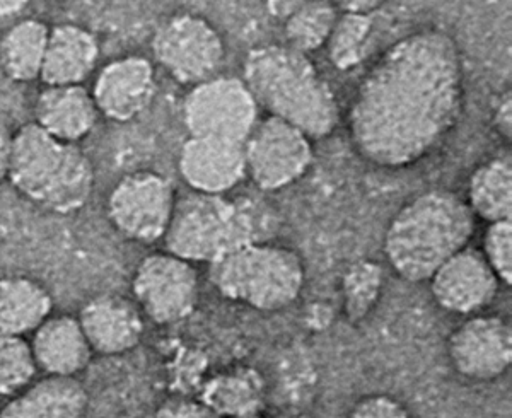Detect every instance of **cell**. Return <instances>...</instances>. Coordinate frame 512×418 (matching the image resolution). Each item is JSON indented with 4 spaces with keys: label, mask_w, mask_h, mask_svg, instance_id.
<instances>
[{
    "label": "cell",
    "mask_w": 512,
    "mask_h": 418,
    "mask_svg": "<svg viewBox=\"0 0 512 418\" xmlns=\"http://www.w3.org/2000/svg\"><path fill=\"white\" fill-rule=\"evenodd\" d=\"M460 50L441 30L396 41L362 79L350 106L355 149L381 168L419 163L443 144L465 106Z\"/></svg>",
    "instance_id": "1"
},
{
    "label": "cell",
    "mask_w": 512,
    "mask_h": 418,
    "mask_svg": "<svg viewBox=\"0 0 512 418\" xmlns=\"http://www.w3.org/2000/svg\"><path fill=\"white\" fill-rule=\"evenodd\" d=\"M243 82L256 101L299 128L309 139L332 134L340 120L337 98L308 55L287 45H267L248 53Z\"/></svg>",
    "instance_id": "2"
},
{
    "label": "cell",
    "mask_w": 512,
    "mask_h": 418,
    "mask_svg": "<svg viewBox=\"0 0 512 418\" xmlns=\"http://www.w3.org/2000/svg\"><path fill=\"white\" fill-rule=\"evenodd\" d=\"M473 231L475 214L465 200L446 190H432L393 217L384 236V253L402 279L424 282L466 248Z\"/></svg>",
    "instance_id": "3"
},
{
    "label": "cell",
    "mask_w": 512,
    "mask_h": 418,
    "mask_svg": "<svg viewBox=\"0 0 512 418\" xmlns=\"http://www.w3.org/2000/svg\"><path fill=\"white\" fill-rule=\"evenodd\" d=\"M7 180L41 209L74 214L93 195L94 168L81 147L53 139L33 122L14 134Z\"/></svg>",
    "instance_id": "4"
},
{
    "label": "cell",
    "mask_w": 512,
    "mask_h": 418,
    "mask_svg": "<svg viewBox=\"0 0 512 418\" xmlns=\"http://www.w3.org/2000/svg\"><path fill=\"white\" fill-rule=\"evenodd\" d=\"M209 277L226 299L258 311H279L303 291L304 265L291 248L255 241L210 262Z\"/></svg>",
    "instance_id": "5"
},
{
    "label": "cell",
    "mask_w": 512,
    "mask_h": 418,
    "mask_svg": "<svg viewBox=\"0 0 512 418\" xmlns=\"http://www.w3.org/2000/svg\"><path fill=\"white\" fill-rule=\"evenodd\" d=\"M246 205L224 195L192 192L176 198L163 241L166 251L187 262H214L227 251L255 243Z\"/></svg>",
    "instance_id": "6"
},
{
    "label": "cell",
    "mask_w": 512,
    "mask_h": 418,
    "mask_svg": "<svg viewBox=\"0 0 512 418\" xmlns=\"http://www.w3.org/2000/svg\"><path fill=\"white\" fill-rule=\"evenodd\" d=\"M152 52L169 76L192 86L216 77L226 59L219 31L190 12L175 14L159 24L152 36Z\"/></svg>",
    "instance_id": "7"
},
{
    "label": "cell",
    "mask_w": 512,
    "mask_h": 418,
    "mask_svg": "<svg viewBox=\"0 0 512 418\" xmlns=\"http://www.w3.org/2000/svg\"><path fill=\"white\" fill-rule=\"evenodd\" d=\"M258 105L234 77H212L193 86L183 103V122L190 137H212L245 144L255 127Z\"/></svg>",
    "instance_id": "8"
},
{
    "label": "cell",
    "mask_w": 512,
    "mask_h": 418,
    "mask_svg": "<svg viewBox=\"0 0 512 418\" xmlns=\"http://www.w3.org/2000/svg\"><path fill=\"white\" fill-rule=\"evenodd\" d=\"M175 202L171 181L154 171H135L111 190L106 212L123 238L151 244L163 239Z\"/></svg>",
    "instance_id": "9"
},
{
    "label": "cell",
    "mask_w": 512,
    "mask_h": 418,
    "mask_svg": "<svg viewBox=\"0 0 512 418\" xmlns=\"http://www.w3.org/2000/svg\"><path fill=\"white\" fill-rule=\"evenodd\" d=\"M246 175L265 192L282 190L308 171L313 146L308 135L275 117L256 122L245 140Z\"/></svg>",
    "instance_id": "10"
},
{
    "label": "cell",
    "mask_w": 512,
    "mask_h": 418,
    "mask_svg": "<svg viewBox=\"0 0 512 418\" xmlns=\"http://www.w3.org/2000/svg\"><path fill=\"white\" fill-rule=\"evenodd\" d=\"M137 308L159 325L185 320L197 308L200 284L193 263L171 253L146 256L132 280Z\"/></svg>",
    "instance_id": "11"
},
{
    "label": "cell",
    "mask_w": 512,
    "mask_h": 418,
    "mask_svg": "<svg viewBox=\"0 0 512 418\" xmlns=\"http://www.w3.org/2000/svg\"><path fill=\"white\" fill-rule=\"evenodd\" d=\"M449 359L465 378L490 381L511 366L512 331L501 316H477L449 337Z\"/></svg>",
    "instance_id": "12"
},
{
    "label": "cell",
    "mask_w": 512,
    "mask_h": 418,
    "mask_svg": "<svg viewBox=\"0 0 512 418\" xmlns=\"http://www.w3.org/2000/svg\"><path fill=\"white\" fill-rule=\"evenodd\" d=\"M91 94L99 115L113 122H132L154 99V67L149 60L137 55L113 60L99 72Z\"/></svg>",
    "instance_id": "13"
},
{
    "label": "cell",
    "mask_w": 512,
    "mask_h": 418,
    "mask_svg": "<svg viewBox=\"0 0 512 418\" xmlns=\"http://www.w3.org/2000/svg\"><path fill=\"white\" fill-rule=\"evenodd\" d=\"M429 280L437 304L458 314L489 306L501 282L485 256L472 248H463L451 256Z\"/></svg>",
    "instance_id": "14"
},
{
    "label": "cell",
    "mask_w": 512,
    "mask_h": 418,
    "mask_svg": "<svg viewBox=\"0 0 512 418\" xmlns=\"http://www.w3.org/2000/svg\"><path fill=\"white\" fill-rule=\"evenodd\" d=\"M178 166L193 192L224 195L246 176L245 144L190 137L181 147Z\"/></svg>",
    "instance_id": "15"
},
{
    "label": "cell",
    "mask_w": 512,
    "mask_h": 418,
    "mask_svg": "<svg viewBox=\"0 0 512 418\" xmlns=\"http://www.w3.org/2000/svg\"><path fill=\"white\" fill-rule=\"evenodd\" d=\"M77 320L93 354H125L134 350L144 335L137 304L120 296L96 297L82 308Z\"/></svg>",
    "instance_id": "16"
},
{
    "label": "cell",
    "mask_w": 512,
    "mask_h": 418,
    "mask_svg": "<svg viewBox=\"0 0 512 418\" xmlns=\"http://www.w3.org/2000/svg\"><path fill=\"white\" fill-rule=\"evenodd\" d=\"M99 111L82 84L47 86L35 103V123L53 139L79 144L93 132Z\"/></svg>",
    "instance_id": "17"
},
{
    "label": "cell",
    "mask_w": 512,
    "mask_h": 418,
    "mask_svg": "<svg viewBox=\"0 0 512 418\" xmlns=\"http://www.w3.org/2000/svg\"><path fill=\"white\" fill-rule=\"evenodd\" d=\"M36 367L52 376H77L91 360L93 350L74 316H48L30 342Z\"/></svg>",
    "instance_id": "18"
},
{
    "label": "cell",
    "mask_w": 512,
    "mask_h": 418,
    "mask_svg": "<svg viewBox=\"0 0 512 418\" xmlns=\"http://www.w3.org/2000/svg\"><path fill=\"white\" fill-rule=\"evenodd\" d=\"M98 59V38L91 31L70 23L53 26L40 79L47 86L82 84L93 74Z\"/></svg>",
    "instance_id": "19"
},
{
    "label": "cell",
    "mask_w": 512,
    "mask_h": 418,
    "mask_svg": "<svg viewBox=\"0 0 512 418\" xmlns=\"http://www.w3.org/2000/svg\"><path fill=\"white\" fill-rule=\"evenodd\" d=\"M50 292L28 277L0 279V335H31L52 314Z\"/></svg>",
    "instance_id": "20"
},
{
    "label": "cell",
    "mask_w": 512,
    "mask_h": 418,
    "mask_svg": "<svg viewBox=\"0 0 512 418\" xmlns=\"http://www.w3.org/2000/svg\"><path fill=\"white\" fill-rule=\"evenodd\" d=\"M50 28L38 19H23L0 38V69L14 82L40 79Z\"/></svg>",
    "instance_id": "21"
},
{
    "label": "cell",
    "mask_w": 512,
    "mask_h": 418,
    "mask_svg": "<svg viewBox=\"0 0 512 418\" xmlns=\"http://www.w3.org/2000/svg\"><path fill=\"white\" fill-rule=\"evenodd\" d=\"M468 207L483 221H511L512 168L509 157L482 164L468 183Z\"/></svg>",
    "instance_id": "22"
},
{
    "label": "cell",
    "mask_w": 512,
    "mask_h": 418,
    "mask_svg": "<svg viewBox=\"0 0 512 418\" xmlns=\"http://www.w3.org/2000/svg\"><path fill=\"white\" fill-rule=\"evenodd\" d=\"M45 418H84L89 396L76 376L47 374L31 383L23 393Z\"/></svg>",
    "instance_id": "23"
},
{
    "label": "cell",
    "mask_w": 512,
    "mask_h": 418,
    "mask_svg": "<svg viewBox=\"0 0 512 418\" xmlns=\"http://www.w3.org/2000/svg\"><path fill=\"white\" fill-rule=\"evenodd\" d=\"M338 16L337 9L328 0H308L284 21L287 47L304 55L325 47Z\"/></svg>",
    "instance_id": "24"
},
{
    "label": "cell",
    "mask_w": 512,
    "mask_h": 418,
    "mask_svg": "<svg viewBox=\"0 0 512 418\" xmlns=\"http://www.w3.org/2000/svg\"><path fill=\"white\" fill-rule=\"evenodd\" d=\"M371 14H340L326 41L328 57L338 70L354 69L366 57L367 45L373 35Z\"/></svg>",
    "instance_id": "25"
},
{
    "label": "cell",
    "mask_w": 512,
    "mask_h": 418,
    "mask_svg": "<svg viewBox=\"0 0 512 418\" xmlns=\"http://www.w3.org/2000/svg\"><path fill=\"white\" fill-rule=\"evenodd\" d=\"M35 357L24 337L0 335V396L18 395L35 379Z\"/></svg>",
    "instance_id": "26"
},
{
    "label": "cell",
    "mask_w": 512,
    "mask_h": 418,
    "mask_svg": "<svg viewBox=\"0 0 512 418\" xmlns=\"http://www.w3.org/2000/svg\"><path fill=\"white\" fill-rule=\"evenodd\" d=\"M248 376H222L207 389V403L224 415L250 413L258 407V388Z\"/></svg>",
    "instance_id": "27"
},
{
    "label": "cell",
    "mask_w": 512,
    "mask_h": 418,
    "mask_svg": "<svg viewBox=\"0 0 512 418\" xmlns=\"http://www.w3.org/2000/svg\"><path fill=\"white\" fill-rule=\"evenodd\" d=\"M511 241V221L492 222L483 238L482 255L494 270L497 279L507 285L512 282Z\"/></svg>",
    "instance_id": "28"
},
{
    "label": "cell",
    "mask_w": 512,
    "mask_h": 418,
    "mask_svg": "<svg viewBox=\"0 0 512 418\" xmlns=\"http://www.w3.org/2000/svg\"><path fill=\"white\" fill-rule=\"evenodd\" d=\"M349 418H410V415L395 398L374 395L359 401L352 408Z\"/></svg>",
    "instance_id": "29"
},
{
    "label": "cell",
    "mask_w": 512,
    "mask_h": 418,
    "mask_svg": "<svg viewBox=\"0 0 512 418\" xmlns=\"http://www.w3.org/2000/svg\"><path fill=\"white\" fill-rule=\"evenodd\" d=\"M0 418H45L36 410L35 405L31 403L24 395L12 398L6 407L0 410Z\"/></svg>",
    "instance_id": "30"
},
{
    "label": "cell",
    "mask_w": 512,
    "mask_h": 418,
    "mask_svg": "<svg viewBox=\"0 0 512 418\" xmlns=\"http://www.w3.org/2000/svg\"><path fill=\"white\" fill-rule=\"evenodd\" d=\"M342 14H373L386 0H328Z\"/></svg>",
    "instance_id": "31"
},
{
    "label": "cell",
    "mask_w": 512,
    "mask_h": 418,
    "mask_svg": "<svg viewBox=\"0 0 512 418\" xmlns=\"http://www.w3.org/2000/svg\"><path fill=\"white\" fill-rule=\"evenodd\" d=\"M12 142H14V134L9 130L6 123L0 122V183L9 178Z\"/></svg>",
    "instance_id": "32"
},
{
    "label": "cell",
    "mask_w": 512,
    "mask_h": 418,
    "mask_svg": "<svg viewBox=\"0 0 512 418\" xmlns=\"http://www.w3.org/2000/svg\"><path fill=\"white\" fill-rule=\"evenodd\" d=\"M494 128L504 140H511V93L506 94L495 108Z\"/></svg>",
    "instance_id": "33"
},
{
    "label": "cell",
    "mask_w": 512,
    "mask_h": 418,
    "mask_svg": "<svg viewBox=\"0 0 512 418\" xmlns=\"http://www.w3.org/2000/svg\"><path fill=\"white\" fill-rule=\"evenodd\" d=\"M308 0H267L268 12L279 21H287L299 7L306 4Z\"/></svg>",
    "instance_id": "34"
},
{
    "label": "cell",
    "mask_w": 512,
    "mask_h": 418,
    "mask_svg": "<svg viewBox=\"0 0 512 418\" xmlns=\"http://www.w3.org/2000/svg\"><path fill=\"white\" fill-rule=\"evenodd\" d=\"M30 4V0H0V18L14 16L23 11Z\"/></svg>",
    "instance_id": "35"
}]
</instances>
